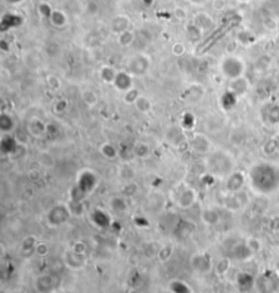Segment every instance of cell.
Segmentation results:
<instances>
[{
    "instance_id": "obj_1",
    "label": "cell",
    "mask_w": 279,
    "mask_h": 293,
    "mask_svg": "<svg viewBox=\"0 0 279 293\" xmlns=\"http://www.w3.org/2000/svg\"><path fill=\"white\" fill-rule=\"evenodd\" d=\"M248 183L257 194L267 195L277 191L279 187V169L270 163H257L250 166Z\"/></svg>"
},
{
    "instance_id": "obj_2",
    "label": "cell",
    "mask_w": 279,
    "mask_h": 293,
    "mask_svg": "<svg viewBox=\"0 0 279 293\" xmlns=\"http://www.w3.org/2000/svg\"><path fill=\"white\" fill-rule=\"evenodd\" d=\"M233 159L229 153L219 150L211 153L207 159L209 173L214 176H229L233 172Z\"/></svg>"
},
{
    "instance_id": "obj_3",
    "label": "cell",
    "mask_w": 279,
    "mask_h": 293,
    "mask_svg": "<svg viewBox=\"0 0 279 293\" xmlns=\"http://www.w3.org/2000/svg\"><path fill=\"white\" fill-rule=\"evenodd\" d=\"M245 68H247V65H245L244 59L240 58L237 55H227L219 63V70H221L222 75L229 81L244 76Z\"/></svg>"
},
{
    "instance_id": "obj_4",
    "label": "cell",
    "mask_w": 279,
    "mask_h": 293,
    "mask_svg": "<svg viewBox=\"0 0 279 293\" xmlns=\"http://www.w3.org/2000/svg\"><path fill=\"white\" fill-rule=\"evenodd\" d=\"M150 65H152V58L145 52H138L128 60L127 71L134 76L145 75L150 68Z\"/></svg>"
},
{
    "instance_id": "obj_5",
    "label": "cell",
    "mask_w": 279,
    "mask_h": 293,
    "mask_svg": "<svg viewBox=\"0 0 279 293\" xmlns=\"http://www.w3.org/2000/svg\"><path fill=\"white\" fill-rule=\"evenodd\" d=\"M98 184V177L94 173L93 170L85 169L82 170L78 176V182H76L75 191L81 194L82 196H86L88 194L93 191L94 188Z\"/></svg>"
},
{
    "instance_id": "obj_6",
    "label": "cell",
    "mask_w": 279,
    "mask_h": 293,
    "mask_svg": "<svg viewBox=\"0 0 279 293\" xmlns=\"http://www.w3.org/2000/svg\"><path fill=\"white\" fill-rule=\"evenodd\" d=\"M72 216V211L67 205L64 203H58L51 207V210L48 211L47 220L49 225L52 227H62L65 224Z\"/></svg>"
},
{
    "instance_id": "obj_7",
    "label": "cell",
    "mask_w": 279,
    "mask_h": 293,
    "mask_svg": "<svg viewBox=\"0 0 279 293\" xmlns=\"http://www.w3.org/2000/svg\"><path fill=\"white\" fill-rule=\"evenodd\" d=\"M247 182H248V176H245V173L240 172V170H233L232 173L226 177L225 188H226L227 193L234 195L243 190Z\"/></svg>"
},
{
    "instance_id": "obj_8",
    "label": "cell",
    "mask_w": 279,
    "mask_h": 293,
    "mask_svg": "<svg viewBox=\"0 0 279 293\" xmlns=\"http://www.w3.org/2000/svg\"><path fill=\"white\" fill-rule=\"evenodd\" d=\"M34 287L40 293H52L58 287V278L52 274H41L35 278Z\"/></svg>"
},
{
    "instance_id": "obj_9",
    "label": "cell",
    "mask_w": 279,
    "mask_h": 293,
    "mask_svg": "<svg viewBox=\"0 0 279 293\" xmlns=\"http://www.w3.org/2000/svg\"><path fill=\"white\" fill-rule=\"evenodd\" d=\"M191 266L192 269L198 273H209L210 270L213 269V260L210 258V255L207 254H195L191 258Z\"/></svg>"
},
{
    "instance_id": "obj_10",
    "label": "cell",
    "mask_w": 279,
    "mask_h": 293,
    "mask_svg": "<svg viewBox=\"0 0 279 293\" xmlns=\"http://www.w3.org/2000/svg\"><path fill=\"white\" fill-rule=\"evenodd\" d=\"M113 86L116 88V90L125 93L128 90L134 88V75L131 72H128L127 70L117 71L116 79L113 82Z\"/></svg>"
},
{
    "instance_id": "obj_11",
    "label": "cell",
    "mask_w": 279,
    "mask_h": 293,
    "mask_svg": "<svg viewBox=\"0 0 279 293\" xmlns=\"http://www.w3.org/2000/svg\"><path fill=\"white\" fill-rule=\"evenodd\" d=\"M22 24H24V17H21L19 14H15V12H6L0 19V30L3 33H6L8 30L19 28Z\"/></svg>"
},
{
    "instance_id": "obj_12",
    "label": "cell",
    "mask_w": 279,
    "mask_h": 293,
    "mask_svg": "<svg viewBox=\"0 0 279 293\" xmlns=\"http://www.w3.org/2000/svg\"><path fill=\"white\" fill-rule=\"evenodd\" d=\"M19 149V142L12 134H3L0 138V152L4 156H11Z\"/></svg>"
},
{
    "instance_id": "obj_13",
    "label": "cell",
    "mask_w": 279,
    "mask_h": 293,
    "mask_svg": "<svg viewBox=\"0 0 279 293\" xmlns=\"http://www.w3.org/2000/svg\"><path fill=\"white\" fill-rule=\"evenodd\" d=\"M129 29H131V19L124 14L117 15L111 21V32L116 35L122 34Z\"/></svg>"
},
{
    "instance_id": "obj_14",
    "label": "cell",
    "mask_w": 279,
    "mask_h": 293,
    "mask_svg": "<svg viewBox=\"0 0 279 293\" xmlns=\"http://www.w3.org/2000/svg\"><path fill=\"white\" fill-rule=\"evenodd\" d=\"M250 88V83L248 81V78L245 76H240V78H236L233 81H229V86L227 89L233 92L234 94H237L239 97H243L244 94L248 93V90Z\"/></svg>"
},
{
    "instance_id": "obj_15",
    "label": "cell",
    "mask_w": 279,
    "mask_h": 293,
    "mask_svg": "<svg viewBox=\"0 0 279 293\" xmlns=\"http://www.w3.org/2000/svg\"><path fill=\"white\" fill-rule=\"evenodd\" d=\"M188 145L191 146L192 150H195L196 153L200 154H206L210 150V141L207 139V136H204L203 134H195L192 136Z\"/></svg>"
},
{
    "instance_id": "obj_16",
    "label": "cell",
    "mask_w": 279,
    "mask_h": 293,
    "mask_svg": "<svg viewBox=\"0 0 279 293\" xmlns=\"http://www.w3.org/2000/svg\"><path fill=\"white\" fill-rule=\"evenodd\" d=\"M28 131L30 135H33L35 138H41L48 132V124L44 123L38 117H33L30 119L28 123Z\"/></svg>"
},
{
    "instance_id": "obj_17",
    "label": "cell",
    "mask_w": 279,
    "mask_h": 293,
    "mask_svg": "<svg viewBox=\"0 0 279 293\" xmlns=\"http://www.w3.org/2000/svg\"><path fill=\"white\" fill-rule=\"evenodd\" d=\"M239 96L230 92L229 89H226V92H223L219 97V105L223 111H232L236 108L237 102H239Z\"/></svg>"
},
{
    "instance_id": "obj_18",
    "label": "cell",
    "mask_w": 279,
    "mask_h": 293,
    "mask_svg": "<svg viewBox=\"0 0 279 293\" xmlns=\"http://www.w3.org/2000/svg\"><path fill=\"white\" fill-rule=\"evenodd\" d=\"M263 119L270 126H279V104H270L263 108Z\"/></svg>"
},
{
    "instance_id": "obj_19",
    "label": "cell",
    "mask_w": 279,
    "mask_h": 293,
    "mask_svg": "<svg viewBox=\"0 0 279 293\" xmlns=\"http://www.w3.org/2000/svg\"><path fill=\"white\" fill-rule=\"evenodd\" d=\"M195 202H196V193H195V190H192V188L183 190V191L179 194V196H177V203H179V206L183 207V209L191 207Z\"/></svg>"
},
{
    "instance_id": "obj_20",
    "label": "cell",
    "mask_w": 279,
    "mask_h": 293,
    "mask_svg": "<svg viewBox=\"0 0 279 293\" xmlns=\"http://www.w3.org/2000/svg\"><path fill=\"white\" fill-rule=\"evenodd\" d=\"M252 254L253 252L250 251L247 241L245 243H237L232 248V257L234 259H237V260H247V259H249L252 257Z\"/></svg>"
},
{
    "instance_id": "obj_21",
    "label": "cell",
    "mask_w": 279,
    "mask_h": 293,
    "mask_svg": "<svg viewBox=\"0 0 279 293\" xmlns=\"http://www.w3.org/2000/svg\"><path fill=\"white\" fill-rule=\"evenodd\" d=\"M37 244H38V241L35 240L34 236H28V237L22 241V244H21V250H19L21 257L30 258L33 254H35V247H37Z\"/></svg>"
},
{
    "instance_id": "obj_22",
    "label": "cell",
    "mask_w": 279,
    "mask_h": 293,
    "mask_svg": "<svg viewBox=\"0 0 279 293\" xmlns=\"http://www.w3.org/2000/svg\"><path fill=\"white\" fill-rule=\"evenodd\" d=\"M64 262L65 264L72 270H79L85 266V259H83V255H79L71 250L65 257H64Z\"/></svg>"
},
{
    "instance_id": "obj_23",
    "label": "cell",
    "mask_w": 279,
    "mask_h": 293,
    "mask_svg": "<svg viewBox=\"0 0 279 293\" xmlns=\"http://www.w3.org/2000/svg\"><path fill=\"white\" fill-rule=\"evenodd\" d=\"M15 127H17V123H15L14 117L10 113L3 112L0 115V131H1V134H12Z\"/></svg>"
},
{
    "instance_id": "obj_24",
    "label": "cell",
    "mask_w": 279,
    "mask_h": 293,
    "mask_svg": "<svg viewBox=\"0 0 279 293\" xmlns=\"http://www.w3.org/2000/svg\"><path fill=\"white\" fill-rule=\"evenodd\" d=\"M49 22L52 24V26L58 28V29H63L68 25V17L67 14L63 11V10H58L55 8L52 12V15L49 18Z\"/></svg>"
},
{
    "instance_id": "obj_25",
    "label": "cell",
    "mask_w": 279,
    "mask_h": 293,
    "mask_svg": "<svg viewBox=\"0 0 279 293\" xmlns=\"http://www.w3.org/2000/svg\"><path fill=\"white\" fill-rule=\"evenodd\" d=\"M92 221H93L97 227L99 228H108L111 227V217L105 213V211L99 210V209H95V210L92 213Z\"/></svg>"
},
{
    "instance_id": "obj_26",
    "label": "cell",
    "mask_w": 279,
    "mask_h": 293,
    "mask_svg": "<svg viewBox=\"0 0 279 293\" xmlns=\"http://www.w3.org/2000/svg\"><path fill=\"white\" fill-rule=\"evenodd\" d=\"M99 79L102 81L104 83H108V85H113L115 79H116L117 71L112 67V65H102L98 71Z\"/></svg>"
},
{
    "instance_id": "obj_27",
    "label": "cell",
    "mask_w": 279,
    "mask_h": 293,
    "mask_svg": "<svg viewBox=\"0 0 279 293\" xmlns=\"http://www.w3.org/2000/svg\"><path fill=\"white\" fill-rule=\"evenodd\" d=\"M253 284H255V280L248 273H240L237 276V287L241 292H249L253 288Z\"/></svg>"
},
{
    "instance_id": "obj_28",
    "label": "cell",
    "mask_w": 279,
    "mask_h": 293,
    "mask_svg": "<svg viewBox=\"0 0 279 293\" xmlns=\"http://www.w3.org/2000/svg\"><path fill=\"white\" fill-rule=\"evenodd\" d=\"M99 153L104 156L105 159H108V160H115L120 156L119 149H117L115 145L109 143V142H105V143H102V145L99 146Z\"/></svg>"
},
{
    "instance_id": "obj_29",
    "label": "cell",
    "mask_w": 279,
    "mask_h": 293,
    "mask_svg": "<svg viewBox=\"0 0 279 293\" xmlns=\"http://www.w3.org/2000/svg\"><path fill=\"white\" fill-rule=\"evenodd\" d=\"M109 203H111L112 210L115 213H119V214H123V213H125L128 210L127 202L123 196H112Z\"/></svg>"
},
{
    "instance_id": "obj_30",
    "label": "cell",
    "mask_w": 279,
    "mask_h": 293,
    "mask_svg": "<svg viewBox=\"0 0 279 293\" xmlns=\"http://www.w3.org/2000/svg\"><path fill=\"white\" fill-rule=\"evenodd\" d=\"M132 150H134V156L135 157H138V159H146V157H149L150 156V153H152V149L150 146L146 143V142H136L134 146H132Z\"/></svg>"
},
{
    "instance_id": "obj_31",
    "label": "cell",
    "mask_w": 279,
    "mask_h": 293,
    "mask_svg": "<svg viewBox=\"0 0 279 293\" xmlns=\"http://www.w3.org/2000/svg\"><path fill=\"white\" fill-rule=\"evenodd\" d=\"M195 24L198 25L199 28L202 29V32L204 30H209L210 28H213V25H214V21H213V18L210 17L209 14H198L196 17H195V21H193Z\"/></svg>"
},
{
    "instance_id": "obj_32",
    "label": "cell",
    "mask_w": 279,
    "mask_h": 293,
    "mask_svg": "<svg viewBox=\"0 0 279 293\" xmlns=\"http://www.w3.org/2000/svg\"><path fill=\"white\" fill-rule=\"evenodd\" d=\"M134 105L135 108H136L139 112H142V113H147V112L152 111L153 102L150 101L149 97H146V96H143V94H140L139 97H138V100L135 101Z\"/></svg>"
},
{
    "instance_id": "obj_33",
    "label": "cell",
    "mask_w": 279,
    "mask_h": 293,
    "mask_svg": "<svg viewBox=\"0 0 279 293\" xmlns=\"http://www.w3.org/2000/svg\"><path fill=\"white\" fill-rule=\"evenodd\" d=\"M98 94L95 93L92 89H86L82 92V101L88 106H94L98 102Z\"/></svg>"
},
{
    "instance_id": "obj_34",
    "label": "cell",
    "mask_w": 279,
    "mask_h": 293,
    "mask_svg": "<svg viewBox=\"0 0 279 293\" xmlns=\"http://www.w3.org/2000/svg\"><path fill=\"white\" fill-rule=\"evenodd\" d=\"M135 41V34L132 30L129 29L127 30V32H124V33H122V34L117 35V42L120 44V47L123 48H127L129 47L132 42Z\"/></svg>"
},
{
    "instance_id": "obj_35",
    "label": "cell",
    "mask_w": 279,
    "mask_h": 293,
    "mask_svg": "<svg viewBox=\"0 0 279 293\" xmlns=\"http://www.w3.org/2000/svg\"><path fill=\"white\" fill-rule=\"evenodd\" d=\"M119 176L122 177L124 182H131L132 179L135 177V170L132 166H129L128 164L122 165L120 168H119Z\"/></svg>"
},
{
    "instance_id": "obj_36",
    "label": "cell",
    "mask_w": 279,
    "mask_h": 293,
    "mask_svg": "<svg viewBox=\"0 0 279 293\" xmlns=\"http://www.w3.org/2000/svg\"><path fill=\"white\" fill-rule=\"evenodd\" d=\"M202 220H203L204 223L207 224V225H217L218 221H219V216H218V213L216 210H213V209H207V210L203 211V214H202Z\"/></svg>"
},
{
    "instance_id": "obj_37",
    "label": "cell",
    "mask_w": 279,
    "mask_h": 293,
    "mask_svg": "<svg viewBox=\"0 0 279 293\" xmlns=\"http://www.w3.org/2000/svg\"><path fill=\"white\" fill-rule=\"evenodd\" d=\"M195 124H196V119H195V116L192 113L186 112V113L183 115V117H181V127H183V130L191 131L195 127Z\"/></svg>"
},
{
    "instance_id": "obj_38",
    "label": "cell",
    "mask_w": 279,
    "mask_h": 293,
    "mask_svg": "<svg viewBox=\"0 0 279 293\" xmlns=\"http://www.w3.org/2000/svg\"><path fill=\"white\" fill-rule=\"evenodd\" d=\"M170 289L173 293H192L191 288L188 287L186 282L179 281V280L170 282Z\"/></svg>"
},
{
    "instance_id": "obj_39",
    "label": "cell",
    "mask_w": 279,
    "mask_h": 293,
    "mask_svg": "<svg viewBox=\"0 0 279 293\" xmlns=\"http://www.w3.org/2000/svg\"><path fill=\"white\" fill-rule=\"evenodd\" d=\"M216 267L217 274H219V276H223V274H226L227 271H229V267H230V260L229 258H221L217 264L214 266Z\"/></svg>"
},
{
    "instance_id": "obj_40",
    "label": "cell",
    "mask_w": 279,
    "mask_h": 293,
    "mask_svg": "<svg viewBox=\"0 0 279 293\" xmlns=\"http://www.w3.org/2000/svg\"><path fill=\"white\" fill-rule=\"evenodd\" d=\"M37 8H38V12H40L41 17L45 18V19H48V21H49V18H51L53 10H55V8L48 3V1H41Z\"/></svg>"
},
{
    "instance_id": "obj_41",
    "label": "cell",
    "mask_w": 279,
    "mask_h": 293,
    "mask_svg": "<svg viewBox=\"0 0 279 293\" xmlns=\"http://www.w3.org/2000/svg\"><path fill=\"white\" fill-rule=\"evenodd\" d=\"M140 96L139 90H136L135 88H132L131 90H128L124 93V101L127 104H135V101L138 100V97Z\"/></svg>"
},
{
    "instance_id": "obj_42",
    "label": "cell",
    "mask_w": 279,
    "mask_h": 293,
    "mask_svg": "<svg viewBox=\"0 0 279 293\" xmlns=\"http://www.w3.org/2000/svg\"><path fill=\"white\" fill-rule=\"evenodd\" d=\"M170 51H172V53H173L175 56H177V58H183V56L186 55V48L183 42H175V44L172 45V48H170Z\"/></svg>"
},
{
    "instance_id": "obj_43",
    "label": "cell",
    "mask_w": 279,
    "mask_h": 293,
    "mask_svg": "<svg viewBox=\"0 0 279 293\" xmlns=\"http://www.w3.org/2000/svg\"><path fill=\"white\" fill-rule=\"evenodd\" d=\"M247 244H248V247L250 248V251L253 252H259L260 250H262V241L259 240L257 237H249L248 240H247Z\"/></svg>"
},
{
    "instance_id": "obj_44",
    "label": "cell",
    "mask_w": 279,
    "mask_h": 293,
    "mask_svg": "<svg viewBox=\"0 0 279 293\" xmlns=\"http://www.w3.org/2000/svg\"><path fill=\"white\" fill-rule=\"evenodd\" d=\"M67 108H68V102L64 98H60L53 104V112H56V113H64L67 111Z\"/></svg>"
},
{
    "instance_id": "obj_45",
    "label": "cell",
    "mask_w": 279,
    "mask_h": 293,
    "mask_svg": "<svg viewBox=\"0 0 279 293\" xmlns=\"http://www.w3.org/2000/svg\"><path fill=\"white\" fill-rule=\"evenodd\" d=\"M172 252H173V248L170 244H166L163 246L161 250H159V259L161 260H168L170 257H172Z\"/></svg>"
},
{
    "instance_id": "obj_46",
    "label": "cell",
    "mask_w": 279,
    "mask_h": 293,
    "mask_svg": "<svg viewBox=\"0 0 279 293\" xmlns=\"http://www.w3.org/2000/svg\"><path fill=\"white\" fill-rule=\"evenodd\" d=\"M211 7H213V10L222 12L227 8V1L226 0H213L211 1Z\"/></svg>"
},
{
    "instance_id": "obj_47",
    "label": "cell",
    "mask_w": 279,
    "mask_h": 293,
    "mask_svg": "<svg viewBox=\"0 0 279 293\" xmlns=\"http://www.w3.org/2000/svg\"><path fill=\"white\" fill-rule=\"evenodd\" d=\"M186 32H188V34L191 35V37H196V35L202 34L203 32L202 29L199 28L198 25L195 24V22H191V24L186 25Z\"/></svg>"
},
{
    "instance_id": "obj_48",
    "label": "cell",
    "mask_w": 279,
    "mask_h": 293,
    "mask_svg": "<svg viewBox=\"0 0 279 293\" xmlns=\"http://www.w3.org/2000/svg\"><path fill=\"white\" fill-rule=\"evenodd\" d=\"M173 17L177 19V21H186V10L184 7H176L175 10H173Z\"/></svg>"
},
{
    "instance_id": "obj_49",
    "label": "cell",
    "mask_w": 279,
    "mask_h": 293,
    "mask_svg": "<svg viewBox=\"0 0 279 293\" xmlns=\"http://www.w3.org/2000/svg\"><path fill=\"white\" fill-rule=\"evenodd\" d=\"M47 83L49 88L52 89V90H58L59 88H60V79H59L58 76L56 75H49L47 78Z\"/></svg>"
},
{
    "instance_id": "obj_50",
    "label": "cell",
    "mask_w": 279,
    "mask_h": 293,
    "mask_svg": "<svg viewBox=\"0 0 279 293\" xmlns=\"http://www.w3.org/2000/svg\"><path fill=\"white\" fill-rule=\"evenodd\" d=\"M72 251L79 254V255H85L86 251H88V248H86V244L83 241H76V243H74V246H72Z\"/></svg>"
},
{
    "instance_id": "obj_51",
    "label": "cell",
    "mask_w": 279,
    "mask_h": 293,
    "mask_svg": "<svg viewBox=\"0 0 279 293\" xmlns=\"http://www.w3.org/2000/svg\"><path fill=\"white\" fill-rule=\"evenodd\" d=\"M249 34H252V33H248V32H241L239 34V41L243 44V45H249L250 42L253 41L252 40V35L249 37Z\"/></svg>"
},
{
    "instance_id": "obj_52",
    "label": "cell",
    "mask_w": 279,
    "mask_h": 293,
    "mask_svg": "<svg viewBox=\"0 0 279 293\" xmlns=\"http://www.w3.org/2000/svg\"><path fill=\"white\" fill-rule=\"evenodd\" d=\"M48 252H49V247H48L47 243H38L37 247H35V254H37V255H40V257L47 255Z\"/></svg>"
},
{
    "instance_id": "obj_53",
    "label": "cell",
    "mask_w": 279,
    "mask_h": 293,
    "mask_svg": "<svg viewBox=\"0 0 279 293\" xmlns=\"http://www.w3.org/2000/svg\"><path fill=\"white\" fill-rule=\"evenodd\" d=\"M95 12H98V4H97L95 1H90V3H88V6H86V14H89V15H94Z\"/></svg>"
},
{
    "instance_id": "obj_54",
    "label": "cell",
    "mask_w": 279,
    "mask_h": 293,
    "mask_svg": "<svg viewBox=\"0 0 279 293\" xmlns=\"http://www.w3.org/2000/svg\"><path fill=\"white\" fill-rule=\"evenodd\" d=\"M186 1H188L189 4H192V6L196 7H203L209 3V0H186Z\"/></svg>"
},
{
    "instance_id": "obj_55",
    "label": "cell",
    "mask_w": 279,
    "mask_h": 293,
    "mask_svg": "<svg viewBox=\"0 0 279 293\" xmlns=\"http://www.w3.org/2000/svg\"><path fill=\"white\" fill-rule=\"evenodd\" d=\"M4 1L10 6H19L21 3H24L25 0H4Z\"/></svg>"
},
{
    "instance_id": "obj_56",
    "label": "cell",
    "mask_w": 279,
    "mask_h": 293,
    "mask_svg": "<svg viewBox=\"0 0 279 293\" xmlns=\"http://www.w3.org/2000/svg\"><path fill=\"white\" fill-rule=\"evenodd\" d=\"M140 1H142V4L145 7H152L155 3V0H140Z\"/></svg>"
},
{
    "instance_id": "obj_57",
    "label": "cell",
    "mask_w": 279,
    "mask_h": 293,
    "mask_svg": "<svg viewBox=\"0 0 279 293\" xmlns=\"http://www.w3.org/2000/svg\"><path fill=\"white\" fill-rule=\"evenodd\" d=\"M240 3H247V1H249V0H237Z\"/></svg>"
},
{
    "instance_id": "obj_58",
    "label": "cell",
    "mask_w": 279,
    "mask_h": 293,
    "mask_svg": "<svg viewBox=\"0 0 279 293\" xmlns=\"http://www.w3.org/2000/svg\"><path fill=\"white\" fill-rule=\"evenodd\" d=\"M277 273H278V276H279V262L278 264H277Z\"/></svg>"
},
{
    "instance_id": "obj_59",
    "label": "cell",
    "mask_w": 279,
    "mask_h": 293,
    "mask_svg": "<svg viewBox=\"0 0 279 293\" xmlns=\"http://www.w3.org/2000/svg\"><path fill=\"white\" fill-rule=\"evenodd\" d=\"M277 141H278V143H279V134H278V136H277Z\"/></svg>"
}]
</instances>
